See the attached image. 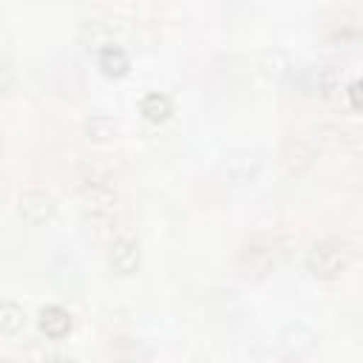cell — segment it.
I'll return each mask as SVG.
<instances>
[{
	"instance_id": "cell-1",
	"label": "cell",
	"mask_w": 363,
	"mask_h": 363,
	"mask_svg": "<svg viewBox=\"0 0 363 363\" xmlns=\"http://www.w3.org/2000/svg\"><path fill=\"white\" fill-rule=\"evenodd\" d=\"M352 261H354L352 241L337 238V235H329V238L315 241L309 247V252H306V269L318 281H335V278H340L352 267Z\"/></svg>"
},
{
	"instance_id": "cell-2",
	"label": "cell",
	"mask_w": 363,
	"mask_h": 363,
	"mask_svg": "<svg viewBox=\"0 0 363 363\" xmlns=\"http://www.w3.org/2000/svg\"><path fill=\"white\" fill-rule=\"evenodd\" d=\"M278 258H281V247H278L275 238H269V235H252L238 250L235 267H238V272L247 281H261V278H267L278 267Z\"/></svg>"
},
{
	"instance_id": "cell-3",
	"label": "cell",
	"mask_w": 363,
	"mask_h": 363,
	"mask_svg": "<svg viewBox=\"0 0 363 363\" xmlns=\"http://www.w3.org/2000/svg\"><path fill=\"white\" fill-rule=\"evenodd\" d=\"M221 170L233 184H252L264 170V153L258 147H233L227 150Z\"/></svg>"
},
{
	"instance_id": "cell-4",
	"label": "cell",
	"mask_w": 363,
	"mask_h": 363,
	"mask_svg": "<svg viewBox=\"0 0 363 363\" xmlns=\"http://www.w3.org/2000/svg\"><path fill=\"white\" fill-rule=\"evenodd\" d=\"M278 159H281V164H284L292 176H303L306 170H312V164H315L318 156H315V147H312L309 139H303V136H298V133H289V136L281 139Z\"/></svg>"
},
{
	"instance_id": "cell-5",
	"label": "cell",
	"mask_w": 363,
	"mask_h": 363,
	"mask_svg": "<svg viewBox=\"0 0 363 363\" xmlns=\"http://www.w3.org/2000/svg\"><path fill=\"white\" fill-rule=\"evenodd\" d=\"M17 213H20L23 221L40 227V224H48L57 216V201L45 190H23L17 196Z\"/></svg>"
},
{
	"instance_id": "cell-6",
	"label": "cell",
	"mask_w": 363,
	"mask_h": 363,
	"mask_svg": "<svg viewBox=\"0 0 363 363\" xmlns=\"http://www.w3.org/2000/svg\"><path fill=\"white\" fill-rule=\"evenodd\" d=\"M105 258H108L111 272L119 275V278L136 275L139 267H142V250H139V244H136L133 238H128V235L113 238V241L108 244V255H105Z\"/></svg>"
},
{
	"instance_id": "cell-7",
	"label": "cell",
	"mask_w": 363,
	"mask_h": 363,
	"mask_svg": "<svg viewBox=\"0 0 363 363\" xmlns=\"http://www.w3.org/2000/svg\"><path fill=\"white\" fill-rule=\"evenodd\" d=\"M37 329H40L45 337H51V340H62V337L71 335L74 318H71L68 309H62V306H57V303H48V306H43V309L37 312Z\"/></svg>"
},
{
	"instance_id": "cell-8",
	"label": "cell",
	"mask_w": 363,
	"mask_h": 363,
	"mask_svg": "<svg viewBox=\"0 0 363 363\" xmlns=\"http://www.w3.org/2000/svg\"><path fill=\"white\" fill-rule=\"evenodd\" d=\"M303 85L318 96H332L340 88V71L337 65H312L303 74Z\"/></svg>"
},
{
	"instance_id": "cell-9",
	"label": "cell",
	"mask_w": 363,
	"mask_h": 363,
	"mask_svg": "<svg viewBox=\"0 0 363 363\" xmlns=\"http://www.w3.org/2000/svg\"><path fill=\"white\" fill-rule=\"evenodd\" d=\"M96 65H99V71L105 77L119 79V77H125L130 71V57H128V51L119 43H111V45L96 51Z\"/></svg>"
},
{
	"instance_id": "cell-10",
	"label": "cell",
	"mask_w": 363,
	"mask_h": 363,
	"mask_svg": "<svg viewBox=\"0 0 363 363\" xmlns=\"http://www.w3.org/2000/svg\"><path fill=\"white\" fill-rule=\"evenodd\" d=\"M139 113H142V119H147L153 125H162L173 113V99L164 91H150L139 99Z\"/></svg>"
},
{
	"instance_id": "cell-11",
	"label": "cell",
	"mask_w": 363,
	"mask_h": 363,
	"mask_svg": "<svg viewBox=\"0 0 363 363\" xmlns=\"http://www.w3.org/2000/svg\"><path fill=\"white\" fill-rule=\"evenodd\" d=\"M79 43H82L88 51L96 54L99 48H105V45H111V43H116V40H113L111 26L94 20V23H82V28H79Z\"/></svg>"
},
{
	"instance_id": "cell-12",
	"label": "cell",
	"mask_w": 363,
	"mask_h": 363,
	"mask_svg": "<svg viewBox=\"0 0 363 363\" xmlns=\"http://www.w3.org/2000/svg\"><path fill=\"white\" fill-rule=\"evenodd\" d=\"M26 326V309L17 301H0V332L17 335Z\"/></svg>"
},
{
	"instance_id": "cell-13",
	"label": "cell",
	"mask_w": 363,
	"mask_h": 363,
	"mask_svg": "<svg viewBox=\"0 0 363 363\" xmlns=\"http://www.w3.org/2000/svg\"><path fill=\"white\" fill-rule=\"evenodd\" d=\"M264 60H267V62H264V74H267V77H272V79H284V77L289 74V68H292V65H289V60H286V54H284V51H278V48H275V51H269Z\"/></svg>"
},
{
	"instance_id": "cell-14",
	"label": "cell",
	"mask_w": 363,
	"mask_h": 363,
	"mask_svg": "<svg viewBox=\"0 0 363 363\" xmlns=\"http://www.w3.org/2000/svg\"><path fill=\"white\" fill-rule=\"evenodd\" d=\"M85 130L94 136V139H111L116 133V125L108 119V116H94L85 122Z\"/></svg>"
},
{
	"instance_id": "cell-15",
	"label": "cell",
	"mask_w": 363,
	"mask_h": 363,
	"mask_svg": "<svg viewBox=\"0 0 363 363\" xmlns=\"http://www.w3.org/2000/svg\"><path fill=\"white\" fill-rule=\"evenodd\" d=\"M343 94H346V102H349L352 111H360V108H363V99H360V79H352Z\"/></svg>"
},
{
	"instance_id": "cell-16",
	"label": "cell",
	"mask_w": 363,
	"mask_h": 363,
	"mask_svg": "<svg viewBox=\"0 0 363 363\" xmlns=\"http://www.w3.org/2000/svg\"><path fill=\"white\" fill-rule=\"evenodd\" d=\"M0 150H3V147H0Z\"/></svg>"
}]
</instances>
